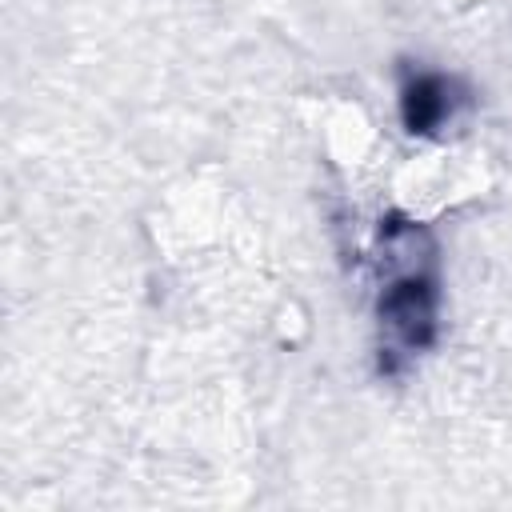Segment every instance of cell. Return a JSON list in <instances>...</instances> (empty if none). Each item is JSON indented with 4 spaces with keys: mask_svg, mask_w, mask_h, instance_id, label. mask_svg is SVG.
<instances>
[{
    "mask_svg": "<svg viewBox=\"0 0 512 512\" xmlns=\"http://www.w3.org/2000/svg\"><path fill=\"white\" fill-rule=\"evenodd\" d=\"M380 316L388 324V332L408 348H424L432 336V284L424 276H400L380 304Z\"/></svg>",
    "mask_w": 512,
    "mask_h": 512,
    "instance_id": "cell-1",
    "label": "cell"
},
{
    "mask_svg": "<svg viewBox=\"0 0 512 512\" xmlns=\"http://www.w3.org/2000/svg\"><path fill=\"white\" fill-rule=\"evenodd\" d=\"M444 108H448V100H444V80H436V76H420L416 84H408L404 116H408V128H412V132L432 128V124L444 116Z\"/></svg>",
    "mask_w": 512,
    "mask_h": 512,
    "instance_id": "cell-2",
    "label": "cell"
}]
</instances>
